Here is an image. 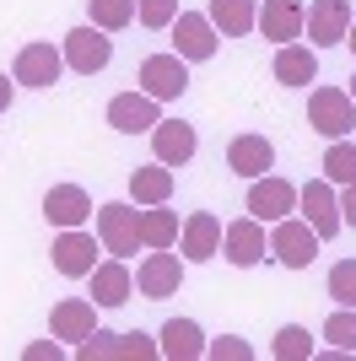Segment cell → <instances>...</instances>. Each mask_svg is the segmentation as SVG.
Returning a JSON list of instances; mask_svg holds the SVG:
<instances>
[{
    "label": "cell",
    "mask_w": 356,
    "mask_h": 361,
    "mask_svg": "<svg viewBox=\"0 0 356 361\" xmlns=\"http://www.w3.org/2000/svg\"><path fill=\"white\" fill-rule=\"evenodd\" d=\"M97 243H103V254L130 259L135 248H141V205H135V200H108V205H97Z\"/></svg>",
    "instance_id": "6da1fadb"
},
{
    "label": "cell",
    "mask_w": 356,
    "mask_h": 361,
    "mask_svg": "<svg viewBox=\"0 0 356 361\" xmlns=\"http://www.w3.org/2000/svg\"><path fill=\"white\" fill-rule=\"evenodd\" d=\"M356 124V97L345 87H313L308 92V130H319L324 140H345Z\"/></svg>",
    "instance_id": "7a4b0ae2"
},
{
    "label": "cell",
    "mask_w": 356,
    "mask_h": 361,
    "mask_svg": "<svg viewBox=\"0 0 356 361\" xmlns=\"http://www.w3.org/2000/svg\"><path fill=\"white\" fill-rule=\"evenodd\" d=\"M319 232H313L302 216H281V221H270V259H281L286 270H308L313 259H319Z\"/></svg>",
    "instance_id": "3957f363"
},
{
    "label": "cell",
    "mask_w": 356,
    "mask_h": 361,
    "mask_svg": "<svg viewBox=\"0 0 356 361\" xmlns=\"http://www.w3.org/2000/svg\"><path fill=\"white\" fill-rule=\"evenodd\" d=\"M222 254H227V264H237V270L265 264V259H270L265 221H259V216H237V221H227L222 226Z\"/></svg>",
    "instance_id": "277c9868"
},
{
    "label": "cell",
    "mask_w": 356,
    "mask_h": 361,
    "mask_svg": "<svg viewBox=\"0 0 356 361\" xmlns=\"http://www.w3.org/2000/svg\"><path fill=\"white\" fill-rule=\"evenodd\" d=\"M141 92L157 103H178L189 92V60L184 54H146L141 60Z\"/></svg>",
    "instance_id": "5b68a950"
},
{
    "label": "cell",
    "mask_w": 356,
    "mask_h": 361,
    "mask_svg": "<svg viewBox=\"0 0 356 361\" xmlns=\"http://www.w3.org/2000/svg\"><path fill=\"white\" fill-rule=\"evenodd\" d=\"M178 286H184V259L173 248H151L135 270V291L146 302H162V297H178Z\"/></svg>",
    "instance_id": "8992f818"
},
{
    "label": "cell",
    "mask_w": 356,
    "mask_h": 361,
    "mask_svg": "<svg viewBox=\"0 0 356 361\" xmlns=\"http://www.w3.org/2000/svg\"><path fill=\"white\" fill-rule=\"evenodd\" d=\"M59 54H65V65H71V71H81V75H97V71H108V60H114V38H108L103 27H71L65 32V49H59Z\"/></svg>",
    "instance_id": "52a82bcc"
},
{
    "label": "cell",
    "mask_w": 356,
    "mask_h": 361,
    "mask_svg": "<svg viewBox=\"0 0 356 361\" xmlns=\"http://www.w3.org/2000/svg\"><path fill=\"white\" fill-rule=\"evenodd\" d=\"M65 71V54L54 44H22L16 49V65H11V81L16 87H32V92H49Z\"/></svg>",
    "instance_id": "ba28073f"
},
{
    "label": "cell",
    "mask_w": 356,
    "mask_h": 361,
    "mask_svg": "<svg viewBox=\"0 0 356 361\" xmlns=\"http://www.w3.org/2000/svg\"><path fill=\"white\" fill-rule=\"evenodd\" d=\"M297 211H302V221L319 232V238H335L340 232V195H335V183L329 178H313V183H302L297 189Z\"/></svg>",
    "instance_id": "9c48e42d"
},
{
    "label": "cell",
    "mask_w": 356,
    "mask_h": 361,
    "mask_svg": "<svg viewBox=\"0 0 356 361\" xmlns=\"http://www.w3.org/2000/svg\"><path fill=\"white\" fill-rule=\"evenodd\" d=\"M97 254H103V243L92 238V232H81V226H59V238H54V270L59 275L87 281V275L97 270Z\"/></svg>",
    "instance_id": "30bf717a"
},
{
    "label": "cell",
    "mask_w": 356,
    "mask_h": 361,
    "mask_svg": "<svg viewBox=\"0 0 356 361\" xmlns=\"http://www.w3.org/2000/svg\"><path fill=\"white\" fill-rule=\"evenodd\" d=\"M216 22H210L206 11H178L173 16V54H184L189 65H206L210 54H216Z\"/></svg>",
    "instance_id": "8fae6325"
},
{
    "label": "cell",
    "mask_w": 356,
    "mask_h": 361,
    "mask_svg": "<svg viewBox=\"0 0 356 361\" xmlns=\"http://www.w3.org/2000/svg\"><path fill=\"white\" fill-rule=\"evenodd\" d=\"M157 119H162V103L146 97V92H119V97H108V124H114L119 135H151Z\"/></svg>",
    "instance_id": "7c38bea8"
},
{
    "label": "cell",
    "mask_w": 356,
    "mask_h": 361,
    "mask_svg": "<svg viewBox=\"0 0 356 361\" xmlns=\"http://www.w3.org/2000/svg\"><path fill=\"white\" fill-rule=\"evenodd\" d=\"M297 211V183L275 178V173H259V178H249V216H259V221H281V216Z\"/></svg>",
    "instance_id": "4fadbf2b"
},
{
    "label": "cell",
    "mask_w": 356,
    "mask_h": 361,
    "mask_svg": "<svg viewBox=\"0 0 356 361\" xmlns=\"http://www.w3.org/2000/svg\"><path fill=\"white\" fill-rule=\"evenodd\" d=\"M178 254L189 259V264H206V259L222 254V221L210 211H189L184 226H178Z\"/></svg>",
    "instance_id": "5bb4252c"
},
{
    "label": "cell",
    "mask_w": 356,
    "mask_h": 361,
    "mask_svg": "<svg viewBox=\"0 0 356 361\" xmlns=\"http://www.w3.org/2000/svg\"><path fill=\"white\" fill-rule=\"evenodd\" d=\"M345 27H351V0H313V6H308V22H302V32H308L313 49L345 44Z\"/></svg>",
    "instance_id": "9a60e30c"
},
{
    "label": "cell",
    "mask_w": 356,
    "mask_h": 361,
    "mask_svg": "<svg viewBox=\"0 0 356 361\" xmlns=\"http://www.w3.org/2000/svg\"><path fill=\"white\" fill-rule=\"evenodd\" d=\"M302 22H308V6H302V0H265L254 32H265L270 44L281 49V44H297V38H302Z\"/></svg>",
    "instance_id": "2e32d148"
},
{
    "label": "cell",
    "mask_w": 356,
    "mask_h": 361,
    "mask_svg": "<svg viewBox=\"0 0 356 361\" xmlns=\"http://www.w3.org/2000/svg\"><path fill=\"white\" fill-rule=\"evenodd\" d=\"M92 329H97V302H92V297H65V302H54V313H49V334H54V340L81 345Z\"/></svg>",
    "instance_id": "e0dca14e"
},
{
    "label": "cell",
    "mask_w": 356,
    "mask_h": 361,
    "mask_svg": "<svg viewBox=\"0 0 356 361\" xmlns=\"http://www.w3.org/2000/svg\"><path fill=\"white\" fill-rule=\"evenodd\" d=\"M194 124H184V119H157L151 124V151H157V162H167V167H189L194 162Z\"/></svg>",
    "instance_id": "ac0fdd59"
},
{
    "label": "cell",
    "mask_w": 356,
    "mask_h": 361,
    "mask_svg": "<svg viewBox=\"0 0 356 361\" xmlns=\"http://www.w3.org/2000/svg\"><path fill=\"white\" fill-rule=\"evenodd\" d=\"M44 216H49V226H87L92 221V195L81 183H54L44 195Z\"/></svg>",
    "instance_id": "d6986e66"
},
{
    "label": "cell",
    "mask_w": 356,
    "mask_h": 361,
    "mask_svg": "<svg viewBox=\"0 0 356 361\" xmlns=\"http://www.w3.org/2000/svg\"><path fill=\"white\" fill-rule=\"evenodd\" d=\"M87 286H92V302H97V307H124L130 291H135V275H130L124 259H108V264H97V270L87 275Z\"/></svg>",
    "instance_id": "ffe728a7"
},
{
    "label": "cell",
    "mask_w": 356,
    "mask_h": 361,
    "mask_svg": "<svg viewBox=\"0 0 356 361\" xmlns=\"http://www.w3.org/2000/svg\"><path fill=\"white\" fill-rule=\"evenodd\" d=\"M227 167H232L237 178H259V173L275 167V146H270L265 135H237L232 146H227Z\"/></svg>",
    "instance_id": "44dd1931"
},
{
    "label": "cell",
    "mask_w": 356,
    "mask_h": 361,
    "mask_svg": "<svg viewBox=\"0 0 356 361\" xmlns=\"http://www.w3.org/2000/svg\"><path fill=\"white\" fill-rule=\"evenodd\" d=\"M157 345H162L167 361H200V356H206V329H200L194 318H167Z\"/></svg>",
    "instance_id": "7402d4cb"
},
{
    "label": "cell",
    "mask_w": 356,
    "mask_h": 361,
    "mask_svg": "<svg viewBox=\"0 0 356 361\" xmlns=\"http://www.w3.org/2000/svg\"><path fill=\"white\" fill-rule=\"evenodd\" d=\"M275 81H281V87H308V81H319V49L313 44H281L275 49Z\"/></svg>",
    "instance_id": "603a6c76"
},
{
    "label": "cell",
    "mask_w": 356,
    "mask_h": 361,
    "mask_svg": "<svg viewBox=\"0 0 356 361\" xmlns=\"http://www.w3.org/2000/svg\"><path fill=\"white\" fill-rule=\"evenodd\" d=\"M206 16L216 22L222 38H249L254 22H259V0H210Z\"/></svg>",
    "instance_id": "cb8c5ba5"
},
{
    "label": "cell",
    "mask_w": 356,
    "mask_h": 361,
    "mask_svg": "<svg viewBox=\"0 0 356 361\" xmlns=\"http://www.w3.org/2000/svg\"><path fill=\"white\" fill-rule=\"evenodd\" d=\"M130 200L135 205H167V200H173V167L167 162L135 167L130 173Z\"/></svg>",
    "instance_id": "d4e9b609"
},
{
    "label": "cell",
    "mask_w": 356,
    "mask_h": 361,
    "mask_svg": "<svg viewBox=\"0 0 356 361\" xmlns=\"http://www.w3.org/2000/svg\"><path fill=\"white\" fill-rule=\"evenodd\" d=\"M178 216L167 205H141V248H173L178 243Z\"/></svg>",
    "instance_id": "484cf974"
},
{
    "label": "cell",
    "mask_w": 356,
    "mask_h": 361,
    "mask_svg": "<svg viewBox=\"0 0 356 361\" xmlns=\"http://www.w3.org/2000/svg\"><path fill=\"white\" fill-rule=\"evenodd\" d=\"M270 356L275 361H313V334L302 324H281L275 340H270Z\"/></svg>",
    "instance_id": "4316f807"
},
{
    "label": "cell",
    "mask_w": 356,
    "mask_h": 361,
    "mask_svg": "<svg viewBox=\"0 0 356 361\" xmlns=\"http://www.w3.org/2000/svg\"><path fill=\"white\" fill-rule=\"evenodd\" d=\"M87 16L103 32H124L135 22V0H87Z\"/></svg>",
    "instance_id": "83f0119b"
},
{
    "label": "cell",
    "mask_w": 356,
    "mask_h": 361,
    "mask_svg": "<svg viewBox=\"0 0 356 361\" xmlns=\"http://www.w3.org/2000/svg\"><path fill=\"white\" fill-rule=\"evenodd\" d=\"M319 167H324L329 183H351V178H356V146H351V135H345V140H329Z\"/></svg>",
    "instance_id": "f1b7e54d"
},
{
    "label": "cell",
    "mask_w": 356,
    "mask_h": 361,
    "mask_svg": "<svg viewBox=\"0 0 356 361\" xmlns=\"http://www.w3.org/2000/svg\"><path fill=\"white\" fill-rule=\"evenodd\" d=\"M324 340L335 350H345V356H356V307H335L324 318Z\"/></svg>",
    "instance_id": "f546056e"
},
{
    "label": "cell",
    "mask_w": 356,
    "mask_h": 361,
    "mask_svg": "<svg viewBox=\"0 0 356 361\" xmlns=\"http://www.w3.org/2000/svg\"><path fill=\"white\" fill-rule=\"evenodd\" d=\"M173 16H178V0H135V22L151 32L173 27Z\"/></svg>",
    "instance_id": "4dcf8cb0"
},
{
    "label": "cell",
    "mask_w": 356,
    "mask_h": 361,
    "mask_svg": "<svg viewBox=\"0 0 356 361\" xmlns=\"http://www.w3.org/2000/svg\"><path fill=\"white\" fill-rule=\"evenodd\" d=\"M329 297L340 302V307H356V259H340L329 270Z\"/></svg>",
    "instance_id": "1f68e13d"
},
{
    "label": "cell",
    "mask_w": 356,
    "mask_h": 361,
    "mask_svg": "<svg viewBox=\"0 0 356 361\" xmlns=\"http://www.w3.org/2000/svg\"><path fill=\"white\" fill-rule=\"evenodd\" d=\"M206 356L210 361H254V345L237 340V334H222V340H206Z\"/></svg>",
    "instance_id": "d6a6232c"
},
{
    "label": "cell",
    "mask_w": 356,
    "mask_h": 361,
    "mask_svg": "<svg viewBox=\"0 0 356 361\" xmlns=\"http://www.w3.org/2000/svg\"><path fill=\"white\" fill-rule=\"evenodd\" d=\"M151 356H162V345H157L151 334H141V329L124 334V361H151Z\"/></svg>",
    "instance_id": "836d02e7"
},
{
    "label": "cell",
    "mask_w": 356,
    "mask_h": 361,
    "mask_svg": "<svg viewBox=\"0 0 356 361\" xmlns=\"http://www.w3.org/2000/svg\"><path fill=\"white\" fill-rule=\"evenodd\" d=\"M340 221L356 232V178H351V183H340Z\"/></svg>",
    "instance_id": "e575fe53"
},
{
    "label": "cell",
    "mask_w": 356,
    "mask_h": 361,
    "mask_svg": "<svg viewBox=\"0 0 356 361\" xmlns=\"http://www.w3.org/2000/svg\"><path fill=\"white\" fill-rule=\"evenodd\" d=\"M59 356H65V350H59L54 340H38V345L22 350V361H59Z\"/></svg>",
    "instance_id": "d590c367"
},
{
    "label": "cell",
    "mask_w": 356,
    "mask_h": 361,
    "mask_svg": "<svg viewBox=\"0 0 356 361\" xmlns=\"http://www.w3.org/2000/svg\"><path fill=\"white\" fill-rule=\"evenodd\" d=\"M11 92H16V81H6V71H0V114L11 108Z\"/></svg>",
    "instance_id": "8d00e7d4"
},
{
    "label": "cell",
    "mask_w": 356,
    "mask_h": 361,
    "mask_svg": "<svg viewBox=\"0 0 356 361\" xmlns=\"http://www.w3.org/2000/svg\"><path fill=\"white\" fill-rule=\"evenodd\" d=\"M345 44H351V54H356V16H351V27H345Z\"/></svg>",
    "instance_id": "74e56055"
},
{
    "label": "cell",
    "mask_w": 356,
    "mask_h": 361,
    "mask_svg": "<svg viewBox=\"0 0 356 361\" xmlns=\"http://www.w3.org/2000/svg\"><path fill=\"white\" fill-rule=\"evenodd\" d=\"M351 97H356V71H351Z\"/></svg>",
    "instance_id": "f35d334b"
}]
</instances>
